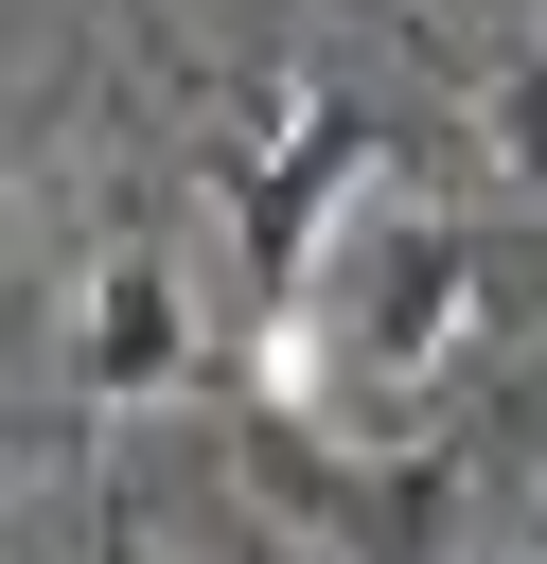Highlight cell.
Masks as SVG:
<instances>
[{
  "instance_id": "cell-1",
  "label": "cell",
  "mask_w": 547,
  "mask_h": 564,
  "mask_svg": "<svg viewBox=\"0 0 547 564\" xmlns=\"http://www.w3.org/2000/svg\"><path fill=\"white\" fill-rule=\"evenodd\" d=\"M194 370H212V317H194V282H176L159 247H124V264L71 282V405H88V423L194 405Z\"/></svg>"
},
{
  "instance_id": "cell-2",
  "label": "cell",
  "mask_w": 547,
  "mask_h": 564,
  "mask_svg": "<svg viewBox=\"0 0 547 564\" xmlns=\"http://www.w3.org/2000/svg\"><path fill=\"white\" fill-rule=\"evenodd\" d=\"M476 176H512V194H547V18L476 53Z\"/></svg>"
},
{
  "instance_id": "cell-3",
  "label": "cell",
  "mask_w": 547,
  "mask_h": 564,
  "mask_svg": "<svg viewBox=\"0 0 547 564\" xmlns=\"http://www.w3.org/2000/svg\"><path fill=\"white\" fill-rule=\"evenodd\" d=\"M529 564H547V511H529Z\"/></svg>"
}]
</instances>
